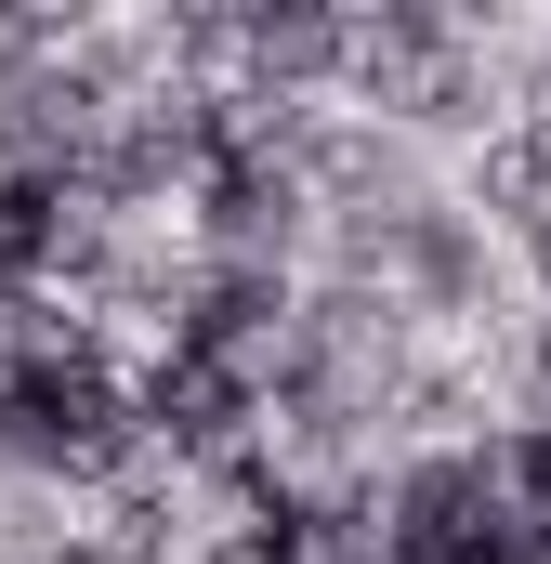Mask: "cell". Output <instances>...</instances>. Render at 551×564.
<instances>
[{
    "mask_svg": "<svg viewBox=\"0 0 551 564\" xmlns=\"http://www.w3.org/2000/svg\"><path fill=\"white\" fill-rule=\"evenodd\" d=\"M526 421L551 433V341H539V368H526Z\"/></svg>",
    "mask_w": 551,
    "mask_h": 564,
    "instance_id": "obj_1",
    "label": "cell"
}]
</instances>
